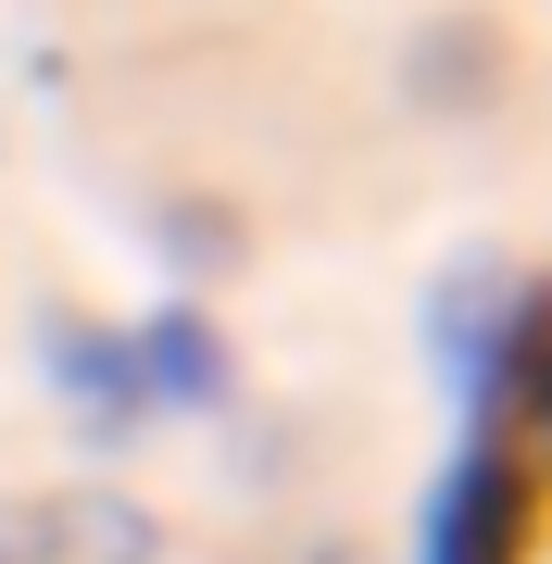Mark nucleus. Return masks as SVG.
Instances as JSON below:
<instances>
[]
</instances>
